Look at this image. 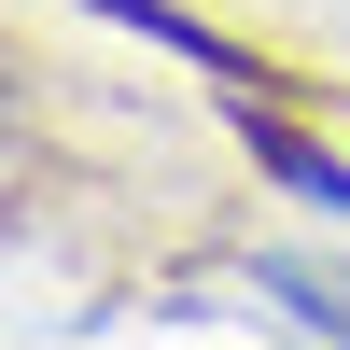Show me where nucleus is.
I'll list each match as a JSON object with an SVG mask.
<instances>
[{"label": "nucleus", "instance_id": "f03ea898", "mask_svg": "<svg viewBox=\"0 0 350 350\" xmlns=\"http://www.w3.org/2000/svg\"><path fill=\"white\" fill-rule=\"evenodd\" d=\"M239 140H252V168H267L280 196H308V211L350 224V154H323L308 126H280V98H239Z\"/></svg>", "mask_w": 350, "mask_h": 350}, {"label": "nucleus", "instance_id": "f257e3e1", "mask_svg": "<svg viewBox=\"0 0 350 350\" xmlns=\"http://www.w3.org/2000/svg\"><path fill=\"white\" fill-rule=\"evenodd\" d=\"M98 14H112V28H140V42H168V56H196L224 98H295V70H280V56L224 42V28H211V14H183V0H98Z\"/></svg>", "mask_w": 350, "mask_h": 350}]
</instances>
